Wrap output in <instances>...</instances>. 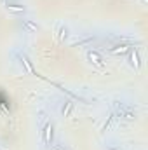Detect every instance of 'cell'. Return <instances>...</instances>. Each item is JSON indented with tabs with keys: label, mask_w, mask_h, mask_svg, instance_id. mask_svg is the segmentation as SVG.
Returning a JSON list of instances; mask_svg holds the SVG:
<instances>
[{
	"label": "cell",
	"mask_w": 148,
	"mask_h": 150,
	"mask_svg": "<svg viewBox=\"0 0 148 150\" xmlns=\"http://www.w3.org/2000/svg\"><path fill=\"white\" fill-rule=\"evenodd\" d=\"M52 126L51 124H45V127H44V142H45V145H51V142H52Z\"/></svg>",
	"instance_id": "1"
},
{
	"label": "cell",
	"mask_w": 148,
	"mask_h": 150,
	"mask_svg": "<svg viewBox=\"0 0 148 150\" xmlns=\"http://www.w3.org/2000/svg\"><path fill=\"white\" fill-rule=\"evenodd\" d=\"M87 58L94 63V65H98V67H103V59H101V56L96 52V51H89L87 52Z\"/></svg>",
	"instance_id": "2"
},
{
	"label": "cell",
	"mask_w": 148,
	"mask_h": 150,
	"mask_svg": "<svg viewBox=\"0 0 148 150\" xmlns=\"http://www.w3.org/2000/svg\"><path fill=\"white\" fill-rule=\"evenodd\" d=\"M19 59H21V61H23V65H25V67H26V70H28V72H30V74H33V75H38L37 72H35V70H33V67H32V63H30V59H28V58H26V56H25V54H23V56H19Z\"/></svg>",
	"instance_id": "3"
},
{
	"label": "cell",
	"mask_w": 148,
	"mask_h": 150,
	"mask_svg": "<svg viewBox=\"0 0 148 150\" xmlns=\"http://www.w3.org/2000/svg\"><path fill=\"white\" fill-rule=\"evenodd\" d=\"M131 65H132L136 70L140 68V56H138V51H136V49L131 52Z\"/></svg>",
	"instance_id": "4"
},
{
	"label": "cell",
	"mask_w": 148,
	"mask_h": 150,
	"mask_svg": "<svg viewBox=\"0 0 148 150\" xmlns=\"http://www.w3.org/2000/svg\"><path fill=\"white\" fill-rule=\"evenodd\" d=\"M127 51H129V45H118V47L110 49V52H113V54H124V52H127Z\"/></svg>",
	"instance_id": "5"
},
{
	"label": "cell",
	"mask_w": 148,
	"mask_h": 150,
	"mask_svg": "<svg viewBox=\"0 0 148 150\" xmlns=\"http://www.w3.org/2000/svg\"><path fill=\"white\" fill-rule=\"evenodd\" d=\"M7 9L12 11V12H23V11H25L23 5H14V4H7Z\"/></svg>",
	"instance_id": "6"
},
{
	"label": "cell",
	"mask_w": 148,
	"mask_h": 150,
	"mask_svg": "<svg viewBox=\"0 0 148 150\" xmlns=\"http://www.w3.org/2000/svg\"><path fill=\"white\" fill-rule=\"evenodd\" d=\"M72 108H73V103H72V101H66V105H65V108H63V115L68 117V113L72 112Z\"/></svg>",
	"instance_id": "7"
},
{
	"label": "cell",
	"mask_w": 148,
	"mask_h": 150,
	"mask_svg": "<svg viewBox=\"0 0 148 150\" xmlns=\"http://www.w3.org/2000/svg\"><path fill=\"white\" fill-rule=\"evenodd\" d=\"M25 28L30 32H37V25H33L32 21H25Z\"/></svg>",
	"instance_id": "8"
},
{
	"label": "cell",
	"mask_w": 148,
	"mask_h": 150,
	"mask_svg": "<svg viewBox=\"0 0 148 150\" xmlns=\"http://www.w3.org/2000/svg\"><path fill=\"white\" fill-rule=\"evenodd\" d=\"M111 120H113V115H110V117H108V120L105 122V126H103V129H101V131H108V129H110V126H111Z\"/></svg>",
	"instance_id": "9"
},
{
	"label": "cell",
	"mask_w": 148,
	"mask_h": 150,
	"mask_svg": "<svg viewBox=\"0 0 148 150\" xmlns=\"http://www.w3.org/2000/svg\"><path fill=\"white\" fill-rule=\"evenodd\" d=\"M59 33H61V35H59V40H65V37H66V28H61Z\"/></svg>",
	"instance_id": "10"
},
{
	"label": "cell",
	"mask_w": 148,
	"mask_h": 150,
	"mask_svg": "<svg viewBox=\"0 0 148 150\" xmlns=\"http://www.w3.org/2000/svg\"><path fill=\"white\" fill-rule=\"evenodd\" d=\"M56 150H63V149H61V147H59V149H56Z\"/></svg>",
	"instance_id": "11"
},
{
	"label": "cell",
	"mask_w": 148,
	"mask_h": 150,
	"mask_svg": "<svg viewBox=\"0 0 148 150\" xmlns=\"http://www.w3.org/2000/svg\"><path fill=\"white\" fill-rule=\"evenodd\" d=\"M108 150H115V149H108Z\"/></svg>",
	"instance_id": "12"
}]
</instances>
